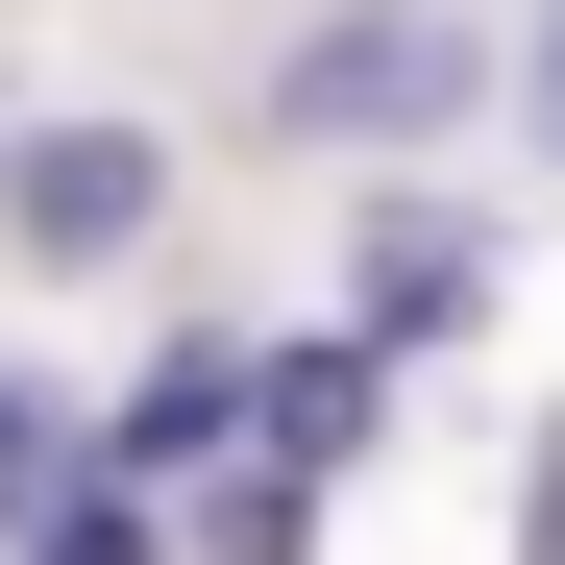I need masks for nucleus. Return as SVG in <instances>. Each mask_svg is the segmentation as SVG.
I'll return each instance as SVG.
<instances>
[{
    "mask_svg": "<svg viewBox=\"0 0 565 565\" xmlns=\"http://www.w3.org/2000/svg\"><path fill=\"white\" fill-rule=\"evenodd\" d=\"M443 124H492V25L467 0H320L270 50V148H443Z\"/></svg>",
    "mask_w": 565,
    "mask_h": 565,
    "instance_id": "f257e3e1",
    "label": "nucleus"
},
{
    "mask_svg": "<svg viewBox=\"0 0 565 565\" xmlns=\"http://www.w3.org/2000/svg\"><path fill=\"white\" fill-rule=\"evenodd\" d=\"M0 246L25 270H124V246H172V124H0Z\"/></svg>",
    "mask_w": 565,
    "mask_h": 565,
    "instance_id": "f03ea898",
    "label": "nucleus"
},
{
    "mask_svg": "<svg viewBox=\"0 0 565 565\" xmlns=\"http://www.w3.org/2000/svg\"><path fill=\"white\" fill-rule=\"evenodd\" d=\"M369 418H394V344L369 320H296V344H246V467H296V492H344Z\"/></svg>",
    "mask_w": 565,
    "mask_h": 565,
    "instance_id": "7ed1b4c3",
    "label": "nucleus"
},
{
    "mask_svg": "<svg viewBox=\"0 0 565 565\" xmlns=\"http://www.w3.org/2000/svg\"><path fill=\"white\" fill-rule=\"evenodd\" d=\"M344 320H369V344L492 320V222H467V198H369V246H344Z\"/></svg>",
    "mask_w": 565,
    "mask_h": 565,
    "instance_id": "20e7f679",
    "label": "nucleus"
},
{
    "mask_svg": "<svg viewBox=\"0 0 565 565\" xmlns=\"http://www.w3.org/2000/svg\"><path fill=\"white\" fill-rule=\"evenodd\" d=\"M74 443H99V492H198V467L246 443V344H172V369H124Z\"/></svg>",
    "mask_w": 565,
    "mask_h": 565,
    "instance_id": "39448f33",
    "label": "nucleus"
},
{
    "mask_svg": "<svg viewBox=\"0 0 565 565\" xmlns=\"http://www.w3.org/2000/svg\"><path fill=\"white\" fill-rule=\"evenodd\" d=\"M74 492V394H50V369H0V516H50Z\"/></svg>",
    "mask_w": 565,
    "mask_h": 565,
    "instance_id": "423d86ee",
    "label": "nucleus"
},
{
    "mask_svg": "<svg viewBox=\"0 0 565 565\" xmlns=\"http://www.w3.org/2000/svg\"><path fill=\"white\" fill-rule=\"evenodd\" d=\"M25 565H172V541H148V492H99V467H74V492L25 516Z\"/></svg>",
    "mask_w": 565,
    "mask_h": 565,
    "instance_id": "0eeeda50",
    "label": "nucleus"
},
{
    "mask_svg": "<svg viewBox=\"0 0 565 565\" xmlns=\"http://www.w3.org/2000/svg\"><path fill=\"white\" fill-rule=\"evenodd\" d=\"M296 541H320V492H296V467H246V492L198 516V565H296Z\"/></svg>",
    "mask_w": 565,
    "mask_h": 565,
    "instance_id": "6e6552de",
    "label": "nucleus"
},
{
    "mask_svg": "<svg viewBox=\"0 0 565 565\" xmlns=\"http://www.w3.org/2000/svg\"><path fill=\"white\" fill-rule=\"evenodd\" d=\"M516 124H541V148H565V25H541V50H516Z\"/></svg>",
    "mask_w": 565,
    "mask_h": 565,
    "instance_id": "1a4fd4ad",
    "label": "nucleus"
}]
</instances>
